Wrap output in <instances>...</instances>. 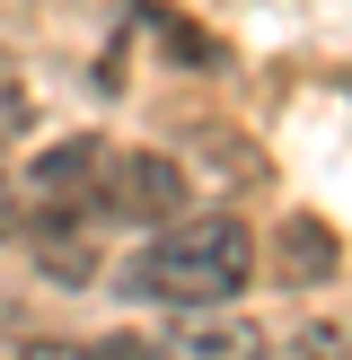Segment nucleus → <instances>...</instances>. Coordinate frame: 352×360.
Returning <instances> with one entry per match:
<instances>
[{
    "mask_svg": "<svg viewBox=\"0 0 352 360\" xmlns=\"http://www.w3.org/2000/svg\"><path fill=\"white\" fill-rule=\"evenodd\" d=\"M264 360H352V334L344 326H308L299 343H282V352H264Z\"/></svg>",
    "mask_w": 352,
    "mask_h": 360,
    "instance_id": "obj_6",
    "label": "nucleus"
},
{
    "mask_svg": "<svg viewBox=\"0 0 352 360\" xmlns=\"http://www.w3.org/2000/svg\"><path fill=\"white\" fill-rule=\"evenodd\" d=\"M326 273H334V229L291 220V229H282V281H291V290H308V281H326Z\"/></svg>",
    "mask_w": 352,
    "mask_h": 360,
    "instance_id": "obj_5",
    "label": "nucleus"
},
{
    "mask_svg": "<svg viewBox=\"0 0 352 360\" xmlns=\"http://www.w3.org/2000/svg\"><path fill=\"white\" fill-rule=\"evenodd\" d=\"M185 211V167L168 150H123L106 167V220H141V229H168Z\"/></svg>",
    "mask_w": 352,
    "mask_h": 360,
    "instance_id": "obj_3",
    "label": "nucleus"
},
{
    "mask_svg": "<svg viewBox=\"0 0 352 360\" xmlns=\"http://www.w3.org/2000/svg\"><path fill=\"white\" fill-rule=\"evenodd\" d=\"M106 167H115V150L97 132L35 150V167L18 176V220H35L44 238H80V220L106 211Z\"/></svg>",
    "mask_w": 352,
    "mask_h": 360,
    "instance_id": "obj_2",
    "label": "nucleus"
},
{
    "mask_svg": "<svg viewBox=\"0 0 352 360\" xmlns=\"http://www.w3.org/2000/svg\"><path fill=\"white\" fill-rule=\"evenodd\" d=\"M97 360H176V352H168V334H115Z\"/></svg>",
    "mask_w": 352,
    "mask_h": 360,
    "instance_id": "obj_7",
    "label": "nucleus"
},
{
    "mask_svg": "<svg viewBox=\"0 0 352 360\" xmlns=\"http://www.w3.org/2000/svg\"><path fill=\"white\" fill-rule=\"evenodd\" d=\"M27 360H97V352H70V343H35Z\"/></svg>",
    "mask_w": 352,
    "mask_h": 360,
    "instance_id": "obj_10",
    "label": "nucleus"
},
{
    "mask_svg": "<svg viewBox=\"0 0 352 360\" xmlns=\"http://www.w3.org/2000/svg\"><path fill=\"white\" fill-rule=\"evenodd\" d=\"M18 132H27V88H18L9 70H0V150H9Z\"/></svg>",
    "mask_w": 352,
    "mask_h": 360,
    "instance_id": "obj_8",
    "label": "nucleus"
},
{
    "mask_svg": "<svg viewBox=\"0 0 352 360\" xmlns=\"http://www.w3.org/2000/svg\"><path fill=\"white\" fill-rule=\"evenodd\" d=\"M18 229V176H0V238Z\"/></svg>",
    "mask_w": 352,
    "mask_h": 360,
    "instance_id": "obj_9",
    "label": "nucleus"
},
{
    "mask_svg": "<svg viewBox=\"0 0 352 360\" xmlns=\"http://www.w3.org/2000/svg\"><path fill=\"white\" fill-rule=\"evenodd\" d=\"M256 273V238L229 211H176L168 229H150L132 264H123V290L150 299V308H229Z\"/></svg>",
    "mask_w": 352,
    "mask_h": 360,
    "instance_id": "obj_1",
    "label": "nucleus"
},
{
    "mask_svg": "<svg viewBox=\"0 0 352 360\" xmlns=\"http://www.w3.org/2000/svg\"><path fill=\"white\" fill-rule=\"evenodd\" d=\"M168 352L176 360H264V334L229 326V316H203V326H168Z\"/></svg>",
    "mask_w": 352,
    "mask_h": 360,
    "instance_id": "obj_4",
    "label": "nucleus"
}]
</instances>
